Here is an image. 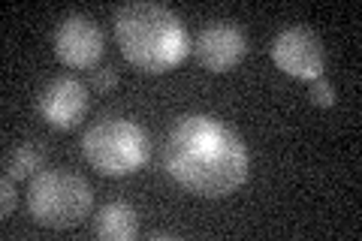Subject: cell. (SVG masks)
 <instances>
[{
	"label": "cell",
	"mask_w": 362,
	"mask_h": 241,
	"mask_svg": "<svg viewBox=\"0 0 362 241\" xmlns=\"http://www.w3.org/2000/svg\"><path fill=\"white\" fill-rule=\"evenodd\" d=\"M154 241H160V238H173V233H151Z\"/></svg>",
	"instance_id": "14"
},
{
	"label": "cell",
	"mask_w": 362,
	"mask_h": 241,
	"mask_svg": "<svg viewBox=\"0 0 362 241\" xmlns=\"http://www.w3.org/2000/svg\"><path fill=\"white\" fill-rule=\"evenodd\" d=\"M245 49H247L245 30L235 25V21H209V25L197 33L194 45H190L197 61L211 73L233 70L245 57Z\"/></svg>",
	"instance_id": "7"
},
{
	"label": "cell",
	"mask_w": 362,
	"mask_h": 241,
	"mask_svg": "<svg viewBox=\"0 0 362 241\" xmlns=\"http://www.w3.org/2000/svg\"><path fill=\"white\" fill-rule=\"evenodd\" d=\"M42 163H45V148L40 142H21L6 160V175L16 181L33 178V175H40L37 169H42Z\"/></svg>",
	"instance_id": "10"
},
{
	"label": "cell",
	"mask_w": 362,
	"mask_h": 241,
	"mask_svg": "<svg viewBox=\"0 0 362 241\" xmlns=\"http://www.w3.org/2000/svg\"><path fill=\"white\" fill-rule=\"evenodd\" d=\"M37 109L42 114V121H49L58 130H70L88 112V90L78 78H52L49 85L40 90Z\"/></svg>",
	"instance_id": "8"
},
{
	"label": "cell",
	"mask_w": 362,
	"mask_h": 241,
	"mask_svg": "<svg viewBox=\"0 0 362 241\" xmlns=\"http://www.w3.org/2000/svg\"><path fill=\"white\" fill-rule=\"evenodd\" d=\"M311 100L317 102V106H323V109L335 106V88H332V82L326 76L311 78Z\"/></svg>",
	"instance_id": "11"
},
{
	"label": "cell",
	"mask_w": 362,
	"mask_h": 241,
	"mask_svg": "<svg viewBox=\"0 0 362 241\" xmlns=\"http://www.w3.org/2000/svg\"><path fill=\"white\" fill-rule=\"evenodd\" d=\"M94 208L90 184L76 172L49 169L30 178L28 187V211L40 226L49 229H73Z\"/></svg>",
	"instance_id": "4"
},
{
	"label": "cell",
	"mask_w": 362,
	"mask_h": 241,
	"mask_svg": "<svg viewBox=\"0 0 362 241\" xmlns=\"http://www.w3.org/2000/svg\"><path fill=\"white\" fill-rule=\"evenodd\" d=\"M115 40L124 57L145 73H166L190 52L181 18L154 0H133L115 13Z\"/></svg>",
	"instance_id": "2"
},
{
	"label": "cell",
	"mask_w": 362,
	"mask_h": 241,
	"mask_svg": "<svg viewBox=\"0 0 362 241\" xmlns=\"http://www.w3.org/2000/svg\"><path fill=\"white\" fill-rule=\"evenodd\" d=\"M94 233L106 241H130L139 235V214L127 202H109L94 217Z\"/></svg>",
	"instance_id": "9"
},
{
	"label": "cell",
	"mask_w": 362,
	"mask_h": 241,
	"mask_svg": "<svg viewBox=\"0 0 362 241\" xmlns=\"http://www.w3.org/2000/svg\"><path fill=\"white\" fill-rule=\"evenodd\" d=\"M163 169L185 190L221 199L245 184L247 148L239 133L211 114H187L166 133Z\"/></svg>",
	"instance_id": "1"
},
{
	"label": "cell",
	"mask_w": 362,
	"mask_h": 241,
	"mask_svg": "<svg viewBox=\"0 0 362 241\" xmlns=\"http://www.w3.org/2000/svg\"><path fill=\"white\" fill-rule=\"evenodd\" d=\"M90 85H94L97 90H112L118 85V73L112 70V66H106V70H94L90 73Z\"/></svg>",
	"instance_id": "13"
},
{
	"label": "cell",
	"mask_w": 362,
	"mask_h": 241,
	"mask_svg": "<svg viewBox=\"0 0 362 241\" xmlns=\"http://www.w3.org/2000/svg\"><path fill=\"white\" fill-rule=\"evenodd\" d=\"M13 181L16 178H9V175L0 178V214H4V217H9V214H13V208H16V187H13Z\"/></svg>",
	"instance_id": "12"
},
{
	"label": "cell",
	"mask_w": 362,
	"mask_h": 241,
	"mask_svg": "<svg viewBox=\"0 0 362 241\" xmlns=\"http://www.w3.org/2000/svg\"><path fill=\"white\" fill-rule=\"evenodd\" d=\"M272 61L278 64V70H284L293 78H317L323 76V64H326V49L320 37L305 28V25H293L287 30H281L269 45Z\"/></svg>",
	"instance_id": "5"
},
{
	"label": "cell",
	"mask_w": 362,
	"mask_h": 241,
	"mask_svg": "<svg viewBox=\"0 0 362 241\" xmlns=\"http://www.w3.org/2000/svg\"><path fill=\"white\" fill-rule=\"evenodd\" d=\"M82 154L100 175L124 178L148 163L151 139L136 121L100 118L82 136Z\"/></svg>",
	"instance_id": "3"
},
{
	"label": "cell",
	"mask_w": 362,
	"mask_h": 241,
	"mask_svg": "<svg viewBox=\"0 0 362 241\" xmlns=\"http://www.w3.org/2000/svg\"><path fill=\"white\" fill-rule=\"evenodd\" d=\"M103 30L88 16H66L54 30V54L66 66H78V70L94 66L103 57Z\"/></svg>",
	"instance_id": "6"
}]
</instances>
